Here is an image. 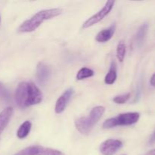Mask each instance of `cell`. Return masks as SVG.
Instances as JSON below:
<instances>
[{
    "label": "cell",
    "mask_w": 155,
    "mask_h": 155,
    "mask_svg": "<svg viewBox=\"0 0 155 155\" xmlns=\"http://www.w3.org/2000/svg\"><path fill=\"white\" fill-rule=\"evenodd\" d=\"M15 101L21 108L39 104L42 100V94L39 88L31 82H21L15 91Z\"/></svg>",
    "instance_id": "cell-1"
},
{
    "label": "cell",
    "mask_w": 155,
    "mask_h": 155,
    "mask_svg": "<svg viewBox=\"0 0 155 155\" xmlns=\"http://www.w3.org/2000/svg\"><path fill=\"white\" fill-rule=\"evenodd\" d=\"M62 13V9L51 8L42 10L35 14L30 19L24 21L18 28L19 33H30L36 30L46 20H50Z\"/></svg>",
    "instance_id": "cell-2"
},
{
    "label": "cell",
    "mask_w": 155,
    "mask_h": 155,
    "mask_svg": "<svg viewBox=\"0 0 155 155\" xmlns=\"http://www.w3.org/2000/svg\"><path fill=\"white\" fill-rule=\"evenodd\" d=\"M105 111L103 106H97L93 107L88 117H82L75 121L77 130L83 135H88L92 130L94 126L98 122Z\"/></svg>",
    "instance_id": "cell-3"
},
{
    "label": "cell",
    "mask_w": 155,
    "mask_h": 155,
    "mask_svg": "<svg viewBox=\"0 0 155 155\" xmlns=\"http://www.w3.org/2000/svg\"><path fill=\"white\" fill-rule=\"evenodd\" d=\"M140 114L138 112H129L119 114L115 117L106 120L103 124L104 129H111L119 126H130L138 122Z\"/></svg>",
    "instance_id": "cell-4"
},
{
    "label": "cell",
    "mask_w": 155,
    "mask_h": 155,
    "mask_svg": "<svg viewBox=\"0 0 155 155\" xmlns=\"http://www.w3.org/2000/svg\"><path fill=\"white\" fill-rule=\"evenodd\" d=\"M114 1H112V0H110V1H107V2L105 3L104 6L103 7L102 9L99 11L98 12H97L95 15H92L91 18H89L87 21H86L84 22V24H83V28H89V27H92V26L95 25L97 23L100 22L101 20H103V18L104 17L107 16L109 13L110 12V11L113 8L114 5Z\"/></svg>",
    "instance_id": "cell-5"
},
{
    "label": "cell",
    "mask_w": 155,
    "mask_h": 155,
    "mask_svg": "<svg viewBox=\"0 0 155 155\" xmlns=\"http://www.w3.org/2000/svg\"><path fill=\"white\" fill-rule=\"evenodd\" d=\"M123 146V142L118 139H107L100 145V152L103 155H114Z\"/></svg>",
    "instance_id": "cell-6"
},
{
    "label": "cell",
    "mask_w": 155,
    "mask_h": 155,
    "mask_svg": "<svg viewBox=\"0 0 155 155\" xmlns=\"http://www.w3.org/2000/svg\"><path fill=\"white\" fill-rule=\"evenodd\" d=\"M51 68L46 64L39 62L36 67V78L40 85H45L51 77Z\"/></svg>",
    "instance_id": "cell-7"
},
{
    "label": "cell",
    "mask_w": 155,
    "mask_h": 155,
    "mask_svg": "<svg viewBox=\"0 0 155 155\" xmlns=\"http://www.w3.org/2000/svg\"><path fill=\"white\" fill-rule=\"evenodd\" d=\"M73 94H74V89L70 88V89H67L58 98L55 104V107H54V110H55L56 114H61L64 110L66 108L67 105H68V102H69L70 99L72 97Z\"/></svg>",
    "instance_id": "cell-8"
},
{
    "label": "cell",
    "mask_w": 155,
    "mask_h": 155,
    "mask_svg": "<svg viewBox=\"0 0 155 155\" xmlns=\"http://www.w3.org/2000/svg\"><path fill=\"white\" fill-rule=\"evenodd\" d=\"M116 30V24H114L110 27L107 29L101 30L99 33L97 34L95 37V40L98 42H105L110 40L114 36Z\"/></svg>",
    "instance_id": "cell-9"
},
{
    "label": "cell",
    "mask_w": 155,
    "mask_h": 155,
    "mask_svg": "<svg viewBox=\"0 0 155 155\" xmlns=\"http://www.w3.org/2000/svg\"><path fill=\"white\" fill-rule=\"evenodd\" d=\"M12 114H13V109L11 107H6L0 113V136L8 124Z\"/></svg>",
    "instance_id": "cell-10"
},
{
    "label": "cell",
    "mask_w": 155,
    "mask_h": 155,
    "mask_svg": "<svg viewBox=\"0 0 155 155\" xmlns=\"http://www.w3.org/2000/svg\"><path fill=\"white\" fill-rule=\"evenodd\" d=\"M148 30V23H145L142 24L139 29L138 30L137 33L136 35V42L139 47L142 46V44L145 42V39L146 38L147 33Z\"/></svg>",
    "instance_id": "cell-11"
},
{
    "label": "cell",
    "mask_w": 155,
    "mask_h": 155,
    "mask_svg": "<svg viewBox=\"0 0 155 155\" xmlns=\"http://www.w3.org/2000/svg\"><path fill=\"white\" fill-rule=\"evenodd\" d=\"M117 77V64L114 61H112L108 73H107V75L105 76V78H104V83L107 85L113 84L116 81Z\"/></svg>",
    "instance_id": "cell-12"
},
{
    "label": "cell",
    "mask_w": 155,
    "mask_h": 155,
    "mask_svg": "<svg viewBox=\"0 0 155 155\" xmlns=\"http://www.w3.org/2000/svg\"><path fill=\"white\" fill-rule=\"evenodd\" d=\"M44 148L41 146H30L15 155H43Z\"/></svg>",
    "instance_id": "cell-13"
},
{
    "label": "cell",
    "mask_w": 155,
    "mask_h": 155,
    "mask_svg": "<svg viewBox=\"0 0 155 155\" xmlns=\"http://www.w3.org/2000/svg\"><path fill=\"white\" fill-rule=\"evenodd\" d=\"M31 127L32 124L30 121L27 120L24 123H23L18 130V132H17V136H18V139H22L27 137L29 135V133H30Z\"/></svg>",
    "instance_id": "cell-14"
},
{
    "label": "cell",
    "mask_w": 155,
    "mask_h": 155,
    "mask_svg": "<svg viewBox=\"0 0 155 155\" xmlns=\"http://www.w3.org/2000/svg\"><path fill=\"white\" fill-rule=\"evenodd\" d=\"M94 76V71L87 68H83L77 72V80H83L84 79L92 77Z\"/></svg>",
    "instance_id": "cell-15"
},
{
    "label": "cell",
    "mask_w": 155,
    "mask_h": 155,
    "mask_svg": "<svg viewBox=\"0 0 155 155\" xmlns=\"http://www.w3.org/2000/svg\"><path fill=\"white\" fill-rule=\"evenodd\" d=\"M126 51H127V48H126L125 43L123 41H120L117 47V58L120 62L124 61L126 55Z\"/></svg>",
    "instance_id": "cell-16"
},
{
    "label": "cell",
    "mask_w": 155,
    "mask_h": 155,
    "mask_svg": "<svg viewBox=\"0 0 155 155\" xmlns=\"http://www.w3.org/2000/svg\"><path fill=\"white\" fill-rule=\"evenodd\" d=\"M0 99L4 101H8L10 100V93L2 83H0Z\"/></svg>",
    "instance_id": "cell-17"
},
{
    "label": "cell",
    "mask_w": 155,
    "mask_h": 155,
    "mask_svg": "<svg viewBox=\"0 0 155 155\" xmlns=\"http://www.w3.org/2000/svg\"><path fill=\"white\" fill-rule=\"evenodd\" d=\"M130 98V93H126V94H123V95H117V96L114 97L113 99V101H114L116 104H124V103L127 102Z\"/></svg>",
    "instance_id": "cell-18"
},
{
    "label": "cell",
    "mask_w": 155,
    "mask_h": 155,
    "mask_svg": "<svg viewBox=\"0 0 155 155\" xmlns=\"http://www.w3.org/2000/svg\"><path fill=\"white\" fill-rule=\"evenodd\" d=\"M43 155H64L61 151L52 148H44Z\"/></svg>",
    "instance_id": "cell-19"
},
{
    "label": "cell",
    "mask_w": 155,
    "mask_h": 155,
    "mask_svg": "<svg viewBox=\"0 0 155 155\" xmlns=\"http://www.w3.org/2000/svg\"><path fill=\"white\" fill-rule=\"evenodd\" d=\"M155 144V131L153 133V134L151 135V137H150L149 141H148V145H152Z\"/></svg>",
    "instance_id": "cell-20"
},
{
    "label": "cell",
    "mask_w": 155,
    "mask_h": 155,
    "mask_svg": "<svg viewBox=\"0 0 155 155\" xmlns=\"http://www.w3.org/2000/svg\"><path fill=\"white\" fill-rule=\"evenodd\" d=\"M150 83H151V86L155 87V73L151 76V80H150Z\"/></svg>",
    "instance_id": "cell-21"
},
{
    "label": "cell",
    "mask_w": 155,
    "mask_h": 155,
    "mask_svg": "<svg viewBox=\"0 0 155 155\" xmlns=\"http://www.w3.org/2000/svg\"><path fill=\"white\" fill-rule=\"evenodd\" d=\"M145 155H155V148H154V149L149 151L148 153H146V154H145Z\"/></svg>",
    "instance_id": "cell-22"
},
{
    "label": "cell",
    "mask_w": 155,
    "mask_h": 155,
    "mask_svg": "<svg viewBox=\"0 0 155 155\" xmlns=\"http://www.w3.org/2000/svg\"><path fill=\"white\" fill-rule=\"evenodd\" d=\"M0 23H1V15H0Z\"/></svg>",
    "instance_id": "cell-23"
}]
</instances>
